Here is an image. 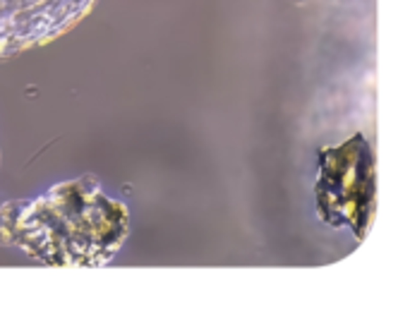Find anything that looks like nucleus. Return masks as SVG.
Listing matches in <instances>:
<instances>
[{
    "label": "nucleus",
    "instance_id": "obj_1",
    "mask_svg": "<svg viewBox=\"0 0 410 314\" xmlns=\"http://www.w3.org/2000/svg\"><path fill=\"white\" fill-rule=\"evenodd\" d=\"M127 238V206L92 178L0 206V245L53 266H103Z\"/></svg>",
    "mask_w": 410,
    "mask_h": 314
},
{
    "label": "nucleus",
    "instance_id": "obj_2",
    "mask_svg": "<svg viewBox=\"0 0 410 314\" xmlns=\"http://www.w3.org/2000/svg\"><path fill=\"white\" fill-rule=\"evenodd\" d=\"M99 0H0V55L55 41L77 26Z\"/></svg>",
    "mask_w": 410,
    "mask_h": 314
}]
</instances>
